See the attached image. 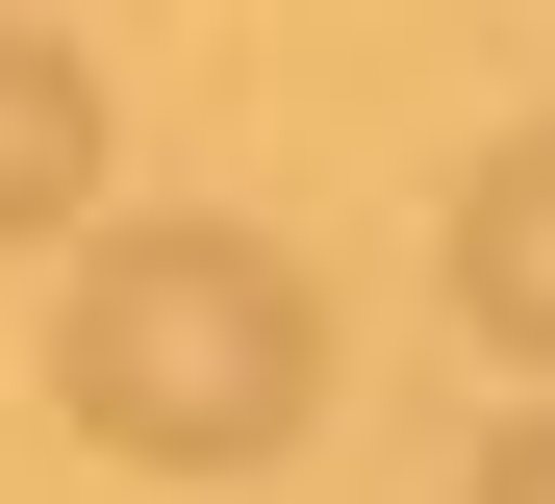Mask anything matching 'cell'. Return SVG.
Segmentation results:
<instances>
[{"instance_id":"obj_1","label":"cell","mask_w":555,"mask_h":504,"mask_svg":"<svg viewBox=\"0 0 555 504\" xmlns=\"http://www.w3.org/2000/svg\"><path fill=\"white\" fill-rule=\"evenodd\" d=\"M51 403L102 454H152V479H253L328 403V277L278 228H102L76 253V328H51Z\"/></svg>"},{"instance_id":"obj_2","label":"cell","mask_w":555,"mask_h":504,"mask_svg":"<svg viewBox=\"0 0 555 504\" xmlns=\"http://www.w3.org/2000/svg\"><path fill=\"white\" fill-rule=\"evenodd\" d=\"M454 302H480V353L555 378V127H505L480 177H454Z\"/></svg>"},{"instance_id":"obj_3","label":"cell","mask_w":555,"mask_h":504,"mask_svg":"<svg viewBox=\"0 0 555 504\" xmlns=\"http://www.w3.org/2000/svg\"><path fill=\"white\" fill-rule=\"evenodd\" d=\"M76 202H102V76H76L51 26H0V253L76 228Z\"/></svg>"},{"instance_id":"obj_4","label":"cell","mask_w":555,"mask_h":504,"mask_svg":"<svg viewBox=\"0 0 555 504\" xmlns=\"http://www.w3.org/2000/svg\"><path fill=\"white\" fill-rule=\"evenodd\" d=\"M480 504H555V403H530V429H480Z\"/></svg>"}]
</instances>
